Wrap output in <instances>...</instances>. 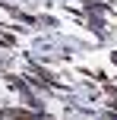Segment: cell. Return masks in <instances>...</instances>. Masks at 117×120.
I'll return each instance as SVG.
<instances>
[{
  "label": "cell",
  "instance_id": "6da1fadb",
  "mask_svg": "<svg viewBox=\"0 0 117 120\" xmlns=\"http://www.w3.org/2000/svg\"><path fill=\"white\" fill-rule=\"evenodd\" d=\"M0 44H3V48H13V44H16V41H13V38L6 35V32H0Z\"/></svg>",
  "mask_w": 117,
  "mask_h": 120
}]
</instances>
